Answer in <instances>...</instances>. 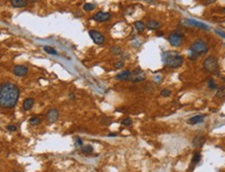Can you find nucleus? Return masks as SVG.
<instances>
[{"label": "nucleus", "mask_w": 225, "mask_h": 172, "mask_svg": "<svg viewBox=\"0 0 225 172\" xmlns=\"http://www.w3.org/2000/svg\"><path fill=\"white\" fill-rule=\"evenodd\" d=\"M20 90L13 82H2L0 85V107L3 109H13L17 104Z\"/></svg>", "instance_id": "nucleus-1"}, {"label": "nucleus", "mask_w": 225, "mask_h": 172, "mask_svg": "<svg viewBox=\"0 0 225 172\" xmlns=\"http://www.w3.org/2000/svg\"><path fill=\"white\" fill-rule=\"evenodd\" d=\"M162 61L168 68L177 69L183 64V57L176 51H164L162 53Z\"/></svg>", "instance_id": "nucleus-2"}, {"label": "nucleus", "mask_w": 225, "mask_h": 172, "mask_svg": "<svg viewBox=\"0 0 225 172\" xmlns=\"http://www.w3.org/2000/svg\"><path fill=\"white\" fill-rule=\"evenodd\" d=\"M208 51V44H206L203 40L198 39V40H196L195 42L191 45V47H190L191 54L189 55V58H190V60H196L198 56L205 54Z\"/></svg>", "instance_id": "nucleus-3"}, {"label": "nucleus", "mask_w": 225, "mask_h": 172, "mask_svg": "<svg viewBox=\"0 0 225 172\" xmlns=\"http://www.w3.org/2000/svg\"><path fill=\"white\" fill-rule=\"evenodd\" d=\"M218 61L215 56L206 57L203 62V69L208 73H217L218 71Z\"/></svg>", "instance_id": "nucleus-4"}, {"label": "nucleus", "mask_w": 225, "mask_h": 172, "mask_svg": "<svg viewBox=\"0 0 225 172\" xmlns=\"http://www.w3.org/2000/svg\"><path fill=\"white\" fill-rule=\"evenodd\" d=\"M183 35L179 33V31H173L168 37L169 44L171 46H173V47H179L183 44Z\"/></svg>", "instance_id": "nucleus-5"}, {"label": "nucleus", "mask_w": 225, "mask_h": 172, "mask_svg": "<svg viewBox=\"0 0 225 172\" xmlns=\"http://www.w3.org/2000/svg\"><path fill=\"white\" fill-rule=\"evenodd\" d=\"M89 36L91 37V39L94 41V43L97 44V45H102V44H104V42H105V38H104V36L102 35L100 31H98V30H94V29L90 30Z\"/></svg>", "instance_id": "nucleus-6"}, {"label": "nucleus", "mask_w": 225, "mask_h": 172, "mask_svg": "<svg viewBox=\"0 0 225 172\" xmlns=\"http://www.w3.org/2000/svg\"><path fill=\"white\" fill-rule=\"evenodd\" d=\"M145 79H146V74L141 69H136L130 73V77L128 80H131L132 82H141Z\"/></svg>", "instance_id": "nucleus-7"}, {"label": "nucleus", "mask_w": 225, "mask_h": 172, "mask_svg": "<svg viewBox=\"0 0 225 172\" xmlns=\"http://www.w3.org/2000/svg\"><path fill=\"white\" fill-rule=\"evenodd\" d=\"M111 18V15L107 12H98L93 16V20L96 22H107Z\"/></svg>", "instance_id": "nucleus-8"}, {"label": "nucleus", "mask_w": 225, "mask_h": 172, "mask_svg": "<svg viewBox=\"0 0 225 172\" xmlns=\"http://www.w3.org/2000/svg\"><path fill=\"white\" fill-rule=\"evenodd\" d=\"M13 72L16 76L18 77H21V76H25V75L28 73V68L26 66H23V65H18V66H15L14 69H13Z\"/></svg>", "instance_id": "nucleus-9"}, {"label": "nucleus", "mask_w": 225, "mask_h": 172, "mask_svg": "<svg viewBox=\"0 0 225 172\" xmlns=\"http://www.w3.org/2000/svg\"><path fill=\"white\" fill-rule=\"evenodd\" d=\"M59 119V111L56 109H52L48 112L47 114V120L49 123H54Z\"/></svg>", "instance_id": "nucleus-10"}, {"label": "nucleus", "mask_w": 225, "mask_h": 172, "mask_svg": "<svg viewBox=\"0 0 225 172\" xmlns=\"http://www.w3.org/2000/svg\"><path fill=\"white\" fill-rule=\"evenodd\" d=\"M205 143V138L203 136H195L192 140V145L194 147H202Z\"/></svg>", "instance_id": "nucleus-11"}, {"label": "nucleus", "mask_w": 225, "mask_h": 172, "mask_svg": "<svg viewBox=\"0 0 225 172\" xmlns=\"http://www.w3.org/2000/svg\"><path fill=\"white\" fill-rule=\"evenodd\" d=\"M204 118H205V115H196V116H193V117H191L188 120V123L191 125L199 124V123H201L204 120Z\"/></svg>", "instance_id": "nucleus-12"}, {"label": "nucleus", "mask_w": 225, "mask_h": 172, "mask_svg": "<svg viewBox=\"0 0 225 172\" xmlns=\"http://www.w3.org/2000/svg\"><path fill=\"white\" fill-rule=\"evenodd\" d=\"M201 161V153L199 151H195L192 157V162H191V170H193L196 165L199 164Z\"/></svg>", "instance_id": "nucleus-13"}, {"label": "nucleus", "mask_w": 225, "mask_h": 172, "mask_svg": "<svg viewBox=\"0 0 225 172\" xmlns=\"http://www.w3.org/2000/svg\"><path fill=\"white\" fill-rule=\"evenodd\" d=\"M130 71L129 70H124L122 72H120L119 74L116 75V79L118 80H127L130 77Z\"/></svg>", "instance_id": "nucleus-14"}, {"label": "nucleus", "mask_w": 225, "mask_h": 172, "mask_svg": "<svg viewBox=\"0 0 225 172\" xmlns=\"http://www.w3.org/2000/svg\"><path fill=\"white\" fill-rule=\"evenodd\" d=\"M35 103V99L33 98H26L23 102V110L24 111H29L31 110V107H33Z\"/></svg>", "instance_id": "nucleus-15"}, {"label": "nucleus", "mask_w": 225, "mask_h": 172, "mask_svg": "<svg viewBox=\"0 0 225 172\" xmlns=\"http://www.w3.org/2000/svg\"><path fill=\"white\" fill-rule=\"evenodd\" d=\"M146 26L149 28V29L155 30V29H158V28L161 27L162 24L156 20H149L148 22L146 23Z\"/></svg>", "instance_id": "nucleus-16"}, {"label": "nucleus", "mask_w": 225, "mask_h": 172, "mask_svg": "<svg viewBox=\"0 0 225 172\" xmlns=\"http://www.w3.org/2000/svg\"><path fill=\"white\" fill-rule=\"evenodd\" d=\"M27 1H25V0H13L10 1V4L14 6V8H24L25 5H27Z\"/></svg>", "instance_id": "nucleus-17"}, {"label": "nucleus", "mask_w": 225, "mask_h": 172, "mask_svg": "<svg viewBox=\"0 0 225 172\" xmlns=\"http://www.w3.org/2000/svg\"><path fill=\"white\" fill-rule=\"evenodd\" d=\"M188 22L190 23L191 25H193V26H196V27H199V28H202V29H208V26L204 23H201V22H198L196 20H188Z\"/></svg>", "instance_id": "nucleus-18"}, {"label": "nucleus", "mask_w": 225, "mask_h": 172, "mask_svg": "<svg viewBox=\"0 0 225 172\" xmlns=\"http://www.w3.org/2000/svg\"><path fill=\"white\" fill-rule=\"evenodd\" d=\"M216 97L221 98V99L225 97V86H222V87L218 88L217 92H216Z\"/></svg>", "instance_id": "nucleus-19"}, {"label": "nucleus", "mask_w": 225, "mask_h": 172, "mask_svg": "<svg viewBox=\"0 0 225 172\" xmlns=\"http://www.w3.org/2000/svg\"><path fill=\"white\" fill-rule=\"evenodd\" d=\"M80 150H82V152L84 155H90V153H92V152L94 151V148H93L92 145H84V146H82Z\"/></svg>", "instance_id": "nucleus-20"}, {"label": "nucleus", "mask_w": 225, "mask_h": 172, "mask_svg": "<svg viewBox=\"0 0 225 172\" xmlns=\"http://www.w3.org/2000/svg\"><path fill=\"white\" fill-rule=\"evenodd\" d=\"M146 27V24L143 22V21H136L134 22V28H136L138 31H143Z\"/></svg>", "instance_id": "nucleus-21"}, {"label": "nucleus", "mask_w": 225, "mask_h": 172, "mask_svg": "<svg viewBox=\"0 0 225 172\" xmlns=\"http://www.w3.org/2000/svg\"><path fill=\"white\" fill-rule=\"evenodd\" d=\"M44 51L45 52H47L48 54H52V55H56L57 54V51L54 49V48L50 47V46H44Z\"/></svg>", "instance_id": "nucleus-22"}, {"label": "nucleus", "mask_w": 225, "mask_h": 172, "mask_svg": "<svg viewBox=\"0 0 225 172\" xmlns=\"http://www.w3.org/2000/svg\"><path fill=\"white\" fill-rule=\"evenodd\" d=\"M41 122H42V119L37 117V116H35V117H32L29 119V124H31V125H39Z\"/></svg>", "instance_id": "nucleus-23"}, {"label": "nucleus", "mask_w": 225, "mask_h": 172, "mask_svg": "<svg viewBox=\"0 0 225 172\" xmlns=\"http://www.w3.org/2000/svg\"><path fill=\"white\" fill-rule=\"evenodd\" d=\"M121 124L123 125V126H130V125L132 124V120H131V118H129V117L124 118V119L121 121Z\"/></svg>", "instance_id": "nucleus-24"}, {"label": "nucleus", "mask_w": 225, "mask_h": 172, "mask_svg": "<svg viewBox=\"0 0 225 172\" xmlns=\"http://www.w3.org/2000/svg\"><path fill=\"white\" fill-rule=\"evenodd\" d=\"M94 8H95L94 3H86V4L84 5V10H86V12H91V10H93Z\"/></svg>", "instance_id": "nucleus-25"}, {"label": "nucleus", "mask_w": 225, "mask_h": 172, "mask_svg": "<svg viewBox=\"0 0 225 172\" xmlns=\"http://www.w3.org/2000/svg\"><path fill=\"white\" fill-rule=\"evenodd\" d=\"M121 48L119 47V46H113V47L111 48V52L113 53V54H120L121 53Z\"/></svg>", "instance_id": "nucleus-26"}, {"label": "nucleus", "mask_w": 225, "mask_h": 172, "mask_svg": "<svg viewBox=\"0 0 225 172\" xmlns=\"http://www.w3.org/2000/svg\"><path fill=\"white\" fill-rule=\"evenodd\" d=\"M208 88H210V89H212V90H216V89H217V85H216L215 80L212 79V78H210V79H208Z\"/></svg>", "instance_id": "nucleus-27"}, {"label": "nucleus", "mask_w": 225, "mask_h": 172, "mask_svg": "<svg viewBox=\"0 0 225 172\" xmlns=\"http://www.w3.org/2000/svg\"><path fill=\"white\" fill-rule=\"evenodd\" d=\"M171 95V91L169 89H163L161 91V96L162 97H169Z\"/></svg>", "instance_id": "nucleus-28"}, {"label": "nucleus", "mask_w": 225, "mask_h": 172, "mask_svg": "<svg viewBox=\"0 0 225 172\" xmlns=\"http://www.w3.org/2000/svg\"><path fill=\"white\" fill-rule=\"evenodd\" d=\"M74 140H75V146H76V147H80V148H82V138H80V137H75Z\"/></svg>", "instance_id": "nucleus-29"}, {"label": "nucleus", "mask_w": 225, "mask_h": 172, "mask_svg": "<svg viewBox=\"0 0 225 172\" xmlns=\"http://www.w3.org/2000/svg\"><path fill=\"white\" fill-rule=\"evenodd\" d=\"M123 66H124V63L122 62V61L115 63V68H116V69H121V68L123 67Z\"/></svg>", "instance_id": "nucleus-30"}, {"label": "nucleus", "mask_w": 225, "mask_h": 172, "mask_svg": "<svg viewBox=\"0 0 225 172\" xmlns=\"http://www.w3.org/2000/svg\"><path fill=\"white\" fill-rule=\"evenodd\" d=\"M6 130H10V132H16L17 130V126L16 125H8L6 126Z\"/></svg>", "instance_id": "nucleus-31"}, {"label": "nucleus", "mask_w": 225, "mask_h": 172, "mask_svg": "<svg viewBox=\"0 0 225 172\" xmlns=\"http://www.w3.org/2000/svg\"><path fill=\"white\" fill-rule=\"evenodd\" d=\"M69 97H70V99H71V100H74V99H75V95L73 94V93H70V94H69Z\"/></svg>", "instance_id": "nucleus-32"}, {"label": "nucleus", "mask_w": 225, "mask_h": 172, "mask_svg": "<svg viewBox=\"0 0 225 172\" xmlns=\"http://www.w3.org/2000/svg\"><path fill=\"white\" fill-rule=\"evenodd\" d=\"M163 35H164L163 31H158V33H156V36H157V37H162V36H163Z\"/></svg>", "instance_id": "nucleus-33"}, {"label": "nucleus", "mask_w": 225, "mask_h": 172, "mask_svg": "<svg viewBox=\"0 0 225 172\" xmlns=\"http://www.w3.org/2000/svg\"><path fill=\"white\" fill-rule=\"evenodd\" d=\"M117 134H109V137H116Z\"/></svg>", "instance_id": "nucleus-34"}, {"label": "nucleus", "mask_w": 225, "mask_h": 172, "mask_svg": "<svg viewBox=\"0 0 225 172\" xmlns=\"http://www.w3.org/2000/svg\"><path fill=\"white\" fill-rule=\"evenodd\" d=\"M213 2L214 1H205L204 3H205V4H210V3H213Z\"/></svg>", "instance_id": "nucleus-35"}, {"label": "nucleus", "mask_w": 225, "mask_h": 172, "mask_svg": "<svg viewBox=\"0 0 225 172\" xmlns=\"http://www.w3.org/2000/svg\"><path fill=\"white\" fill-rule=\"evenodd\" d=\"M12 172H20V171H12Z\"/></svg>", "instance_id": "nucleus-36"}, {"label": "nucleus", "mask_w": 225, "mask_h": 172, "mask_svg": "<svg viewBox=\"0 0 225 172\" xmlns=\"http://www.w3.org/2000/svg\"><path fill=\"white\" fill-rule=\"evenodd\" d=\"M223 12H225V8H223Z\"/></svg>", "instance_id": "nucleus-37"}]
</instances>
